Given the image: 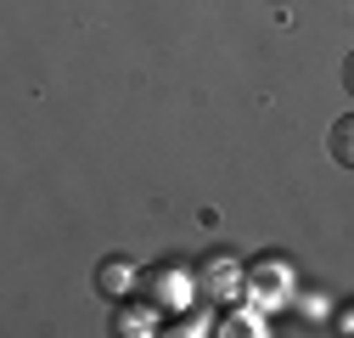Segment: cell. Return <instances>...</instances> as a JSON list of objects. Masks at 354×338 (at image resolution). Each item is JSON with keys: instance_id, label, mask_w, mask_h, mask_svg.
Here are the masks:
<instances>
[{"instance_id": "obj_3", "label": "cell", "mask_w": 354, "mask_h": 338, "mask_svg": "<svg viewBox=\"0 0 354 338\" xmlns=\"http://www.w3.org/2000/svg\"><path fill=\"white\" fill-rule=\"evenodd\" d=\"M152 282H158V287H152V299H169V305L186 293V287H180L186 276H180V271H169V265H158V271H152Z\"/></svg>"}, {"instance_id": "obj_5", "label": "cell", "mask_w": 354, "mask_h": 338, "mask_svg": "<svg viewBox=\"0 0 354 338\" xmlns=\"http://www.w3.org/2000/svg\"><path fill=\"white\" fill-rule=\"evenodd\" d=\"M343 84H348V96H354V51H348V62H343Z\"/></svg>"}, {"instance_id": "obj_1", "label": "cell", "mask_w": 354, "mask_h": 338, "mask_svg": "<svg viewBox=\"0 0 354 338\" xmlns=\"http://www.w3.org/2000/svg\"><path fill=\"white\" fill-rule=\"evenodd\" d=\"M96 287L107 293V299H124V293L136 287V265H129V260H107V265L96 271Z\"/></svg>"}, {"instance_id": "obj_4", "label": "cell", "mask_w": 354, "mask_h": 338, "mask_svg": "<svg viewBox=\"0 0 354 338\" xmlns=\"http://www.w3.org/2000/svg\"><path fill=\"white\" fill-rule=\"evenodd\" d=\"M113 332L141 338V332H152V316H147V310H118V316H113Z\"/></svg>"}, {"instance_id": "obj_2", "label": "cell", "mask_w": 354, "mask_h": 338, "mask_svg": "<svg viewBox=\"0 0 354 338\" xmlns=\"http://www.w3.org/2000/svg\"><path fill=\"white\" fill-rule=\"evenodd\" d=\"M326 152H332L343 169H354V113H343L332 130H326Z\"/></svg>"}]
</instances>
